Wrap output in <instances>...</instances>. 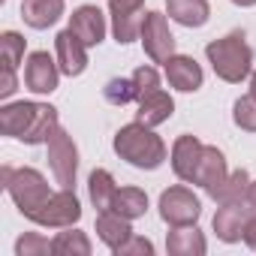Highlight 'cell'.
Instances as JSON below:
<instances>
[{
	"label": "cell",
	"instance_id": "obj_35",
	"mask_svg": "<svg viewBox=\"0 0 256 256\" xmlns=\"http://www.w3.org/2000/svg\"><path fill=\"white\" fill-rule=\"evenodd\" d=\"M235 6H256V0H232Z\"/></svg>",
	"mask_w": 256,
	"mask_h": 256
},
{
	"label": "cell",
	"instance_id": "obj_2",
	"mask_svg": "<svg viewBox=\"0 0 256 256\" xmlns=\"http://www.w3.org/2000/svg\"><path fill=\"white\" fill-rule=\"evenodd\" d=\"M205 58H208L214 76L220 82H229V84H241L253 72V48L247 46L241 30H232L220 40H211L205 46Z\"/></svg>",
	"mask_w": 256,
	"mask_h": 256
},
{
	"label": "cell",
	"instance_id": "obj_36",
	"mask_svg": "<svg viewBox=\"0 0 256 256\" xmlns=\"http://www.w3.org/2000/svg\"><path fill=\"white\" fill-rule=\"evenodd\" d=\"M250 94H253V96H256V70H253V72H250Z\"/></svg>",
	"mask_w": 256,
	"mask_h": 256
},
{
	"label": "cell",
	"instance_id": "obj_13",
	"mask_svg": "<svg viewBox=\"0 0 256 256\" xmlns=\"http://www.w3.org/2000/svg\"><path fill=\"white\" fill-rule=\"evenodd\" d=\"M202 142L196 139V136H178L175 139V145H172V151H169V160H172V172L181 178V181H187V184H193V178H196V166H199V157H202Z\"/></svg>",
	"mask_w": 256,
	"mask_h": 256
},
{
	"label": "cell",
	"instance_id": "obj_32",
	"mask_svg": "<svg viewBox=\"0 0 256 256\" xmlns=\"http://www.w3.org/2000/svg\"><path fill=\"white\" fill-rule=\"evenodd\" d=\"M114 256H154V244L148 241V238H142V235H130L118 250H112Z\"/></svg>",
	"mask_w": 256,
	"mask_h": 256
},
{
	"label": "cell",
	"instance_id": "obj_18",
	"mask_svg": "<svg viewBox=\"0 0 256 256\" xmlns=\"http://www.w3.org/2000/svg\"><path fill=\"white\" fill-rule=\"evenodd\" d=\"M66 4L64 0H22V18L34 30H46L60 22Z\"/></svg>",
	"mask_w": 256,
	"mask_h": 256
},
{
	"label": "cell",
	"instance_id": "obj_14",
	"mask_svg": "<svg viewBox=\"0 0 256 256\" xmlns=\"http://www.w3.org/2000/svg\"><path fill=\"white\" fill-rule=\"evenodd\" d=\"M250 214H253V211L247 208V202L220 205V208H217V214H214V232H217V238H220V241H226V244L241 241V238H244V226H247Z\"/></svg>",
	"mask_w": 256,
	"mask_h": 256
},
{
	"label": "cell",
	"instance_id": "obj_24",
	"mask_svg": "<svg viewBox=\"0 0 256 256\" xmlns=\"http://www.w3.org/2000/svg\"><path fill=\"white\" fill-rule=\"evenodd\" d=\"M88 193H90V202L96 211H108L112 202H114V193H118V184L112 178L108 169H94L90 178H88Z\"/></svg>",
	"mask_w": 256,
	"mask_h": 256
},
{
	"label": "cell",
	"instance_id": "obj_10",
	"mask_svg": "<svg viewBox=\"0 0 256 256\" xmlns=\"http://www.w3.org/2000/svg\"><path fill=\"white\" fill-rule=\"evenodd\" d=\"M54 58H58V66L64 76H82L88 70V46L66 28L54 36Z\"/></svg>",
	"mask_w": 256,
	"mask_h": 256
},
{
	"label": "cell",
	"instance_id": "obj_7",
	"mask_svg": "<svg viewBox=\"0 0 256 256\" xmlns=\"http://www.w3.org/2000/svg\"><path fill=\"white\" fill-rule=\"evenodd\" d=\"M112 12V34L118 46H130L139 40L145 24V0H108Z\"/></svg>",
	"mask_w": 256,
	"mask_h": 256
},
{
	"label": "cell",
	"instance_id": "obj_9",
	"mask_svg": "<svg viewBox=\"0 0 256 256\" xmlns=\"http://www.w3.org/2000/svg\"><path fill=\"white\" fill-rule=\"evenodd\" d=\"M60 82V66L58 58H52L48 52H30L28 64H24V84L34 94H54Z\"/></svg>",
	"mask_w": 256,
	"mask_h": 256
},
{
	"label": "cell",
	"instance_id": "obj_8",
	"mask_svg": "<svg viewBox=\"0 0 256 256\" xmlns=\"http://www.w3.org/2000/svg\"><path fill=\"white\" fill-rule=\"evenodd\" d=\"M139 40H142L145 54H148L154 64H166V60L175 54V36H172V30H169L166 12L151 10V12L145 16V24H142Z\"/></svg>",
	"mask_w": 256,
	"mask_h": 256
},
{
	"label": "cell",
	"instance_id": "obj_11",
	"mask_svg": "<svg viewBox=\"0 0 256 256\" xmlns=\"http://www.w3.org/2000/svg\"><path fill=\"white\" fill-rule=\"evenodd\" d=\"M163 70H166L169 84H172L175 90H181V94H193V90H199L202 82H205L202 66H199L196 58H190V54H172V58L163 64Z\"/></svg>",
	"mask_w": 256,
	"mask_h": 256
},
{
	"label": "cell",
	"instance_id": "obj_34",
	"mask_svg": "<svg viewBox=\"0 0 256 256\" xmlns=\"http://www.w3.org/2000/svg\"><path fill=\"white\" fill-rule=\"evenodd\" d=\"M244 202H247V208H250V211H256V181H250V187H247V196H244Z\"/></svg>",
	"mask_w": 256,
	"mask_h": 256
},
{
	"label": "cell",
	"instance_id": "obj_26",
	"mask_svg": "<svg viewBox=\"0 0 256 256\" xmlns=\"http://www.w3.org/2000/svg\"><path fill=\"white\" fill-rule=\"evenodd\" d=\"M90 250H94L90 238L72 226H66L64 232H58L52 238V253H58V256H90Z\"/></svg>",
	"mask_w": 256,
	"mask_h": 256
},
{
	"label": "cell",
	"instance_id": "obj_21",
	"mask_svg": "<svg viewBox=\"0 0 256 256\" xmlns=\"http://www.w3.org/2000/svg\"><path fill=\"white\" fill-rule=\"evenodd\" d=\"M166 12L172 22H178L181 28H202L211 18V6L208 0H169Z\"/></svg>",
	"mask_w": 256,
	"mask_h": 256
},
{
	"label": "cell",
	"instance_id": "obj_5",
	"mask_svg": "<svg viewBox=\"0 0 256 256\" xmlns=\"http://www.w3.org/2000/svg\"><path fill=\"white\" fill-rule=\"evenodd\" d=\"M78 220H82V202L70 187H60L58 193H52V199L30 214V223L46 229H66V226H76Z\"/></svg>",
	"mask_w": 256,
	"mask_h": 256
},
{
	"label": "cell",
	"instance_id": "obj_31",
	"mask_svg": "<svg viewBox=\"0 0 256 256\" xmlns=\"http://www.w3.org/2000/svg\"><path fill=\"white\" fill-rule=\"evenodd\" d=\"M130 78H133V88H136V102L145 100L148 94L160 90V72H157L154 66H139Z\"/></svg>",
	"mask_w": 256,
	"mask_h": 256
},
{
	"label": "cell",
	"instance_id": "obj_15",
	"mask_svg": "<svg viewBox=\"0 0 256 256\" xmlns=\"http://www.w3.org/2000/svg\"><path fill=\"white\" fill-rule=\"evenodd\" d=\"M226 175H229V166H226L223 151H217L214 145H205L202 148V157H199V166H196L193 184H199L205 193H211V190H217L226 181Z\"/></svg>",
	"mask_w": 256,
	"mask_h": 256
},
{
	"label": "cell",
	"instance_id": "obj_16",
	"mask_svg": "<svg viewBox=\"0 0 256 256\" xmlns=\"http://www.w3.org/2000/svg\"><path fill=\"white\" fill-rule=\"evenodd\" d=\"M36 106H40V102H28V100L6 102L4 108H0V133H4V136H12V139H22V136L30 130V124H34Z\"/></svg>",
	"mask_w": 256,
	"mask_h": 256
},
{
	"label": "cell",
	"instance_id": "obj_3",
	"mask_svg": "<svg viewBox=\"0 0 256 256\" xmlns=\"http://www.w3.org/2000/svg\"><path fill=\"white\" fill-rule=\"evenodd\" d=\"M0 181H4V190L12 196L16 208H18L28 220H30L34 211H40V208L52 199L48 181H46L42 172H36L34 166H22V169L4 166V169H0Z\"/></svg>",
	"mask_w": 256,
	"mask_h": 256
},
{
	"label": "cell",
	"instance_id": "obj_23",
	"mask_svg": "<svg viewBox=\"0 0 256 256\" xmlns=\"http://www.w3.org/2000/svg\"><path fill=\"white\" fill-rule=\"evenodd\" d=\"M112 211H118L126 220L145 217V211H148V193L142 187H118L114 202H112Z\"/></svg>",
	"mask_w": 256,
	"mask_h": 256
},
{
	"label": "cell",
	"instance_id": "obj_29",
	"mask_svg": "<svg viewBox=\"0 0 256 256\" xmlns=\"http://www.w3.org/2000/svg\"><path fill=\"white\" fill-rule=\"evenodd\" d=\"M102 96H106V102H112V106H126V102H136V88H133V78H112V82H106Z\"/></svg>",
	"mask_w": 256,
	"mask_h": 256
},
{
	"label": "cell",
	"instance_id": "obj_25",
	"mask_svg": "<svg viewBox=\"0 0 256 256\" xmlns=\"http://www.w3.org/2000/svg\"><path fill=\"white\" fill-rule=\"evenodd\" d=\"M247 187H250V175H247V169H235V172H229L226 181H223L217 190H211L208 196H211L217 205H235V202H244Z\"/></svg>",
	"mask_w": 256,
	"mask_h": 256
},
{
	"label": "cell",
	"instance_id": "obj_4",
	"mask_svg": "<svg viewBox=\"0 0 256 256\" xmlns=\"http://www.w3.org/2000/svg\"><path fill=\"white\" fill-rule=\"evenodd\" d=\"M48 148V169L54 175V181L60 187H76V175H78V148L72 142V136L64 130V126H58V130L48 136L46 142Z\"/></svg>",
	"mask_w": 256,
	"mask_h": 256
},
{
	"label": "cell",
	"instance_id": "obj_22",
	"mask_svg": "<svg viewBox=\"0 0 256 256\" xmlns=\"http://www.w3.org/2000/svg\"><path fill=\"white\" fill-rule=\"evenodd\" d=\"M58 108L54 106H48V102H40L36 106V114H34V124H30V130L22 136V142L24 145H46L48 142V136L58 130Z\"/></svg>",
	"mask_w": 256,
	"mask_h": 256
},
{
	"label": "cell",
	"instance_id": "obj_6",
	"mask_svg": "<svg viewBox=\"0 0 256 256\" xmlns=\"http://www.w3.org/2000/svg\"><path fill=\"white\" fill-rule=\"evenodd\" d=\"M160 217L169 226H190L202 217V202L190 187H169L160 193Z\"/></svg>",
	"mask_w": 256,
	"mask_h": 256
},
{
	"label": "cell",
	"instance_id": "obj_33",
	"mask_svg": "<svg viewBox=\"0 0 256 256\" xmlns=\"http://www.w3.org/2000/svg\"><path fill=\"white\" fill-rule=\"evenodd\" d=\"M250 250H256V211L250 214V220H247V226H244V238H241Z\"/></svg>",
	"mask_w": 256,
	"mask_h": 256
},
{
	"label": "cell",
	"instance_id": "obj_30",
	"mask_svg": "<svg viewBox=\"0 0 256 256\" xmlns=\"http://www.w3.org/2000/svg\"><path fill=\"white\" fill-rule=\"evenodd\" d=\"M52 253V241L40 232H24L16 241V256H46Z\"/></svg>",
	"mask_w": 256,
	"mask_h": 256
},
{
	"label": "cell",
	"instance_id": "obj_28",
	"mask_svg": "<svg viewBox=\"0 0 256 256\" xmlns=\"http://www.w3.org/2000/svg\"><path fill=\"white\" fill-rule=\"evenodd\" d=\"M232 120H235V126H241L244 133H256V96H253V94L235 100V106H232Z\"/></svg>",
	"mask_w": 256,
	"mask_h": 256
},
{
	"label": "cell",
	"instance_id": "obj_20",
	"mask_svg": "<svg viewBox=\"0 0 256 256\" xmlns=\"http://www.w3.org/2000/svg\"><path fill=\"white\" fill-rule=\"evenodd\" d=\"M172 114H175V100L160 88V90L148 94L145 100H139L136 120H142V124H148V126H160V124H166Z\"/></svg>",
	"mask_w": 256,
	"mask_h": 256
},
{
	"label": "cell",
	"instance_id": "obj_1",
	"mask_svg": "<svg viewBox=\"0 0 256 256\" xmlns=\"http://www.w3.org/2000/svg\"><path fill=\"white\" fill-rule=\"evenodd\" d=\"M112 148H114V154L120 160H126L136 169H148V172L160 169L163 160L169 157L166 142L154 133V126H148L142 120H133V124L120 126L114 133V139H112Z\"/></svg>",
	"mask_w": 256,
	"mask_h": 256
},
{
	"label": "cell",
	"instance_id": "obj_12",
	"mask_svg": "<svg viewBox=\"0 0 256 256\" xmlns=\"http://www.w3.org/2000/svg\"><path fill=\"white\" fill-rule=\"evenodd\" d=\"M70 30L88 46V48H96L102 40H106V16L100 6H78L72 16H70Z\"/></svg>",
	"mask_w": 256,
	"mask_h": 256
},
{
	"label": "cell",
	"instance_id": "obj_27",
	"mask_svg": "<svg viewBox=\"0 0 256 256\" xmlns=\"http://www.w3.org/2000/svg\"><path fill=\"white\" fill-rule=\"evenodd\" d=\"M0 52H4V72H16L18 64L24 60V36L16 30L0 34Z\"/></svg>",
	"mask_w": 256,
	"mask_h": 256
},
{
	"label": "cell",
	"instance_id": "obj_17",
	"mask_svg": "<svg viewBox=\"0 0 256 256\" xmlns=\"http://www.w3.org/2000/svg\"><path fill=\"white\" fill-rule=\"evenodd\" d=\"M166 250L169 256H205L208 244L205 235L196 229V223H190V226H172L166 232Z\"/></svg>",
	"mask_w": 256,
	"mask_h": 256
},
{
	"label": "cell",
	"instance_id": "obj_19",
	"mask_svg": "<svg viewBox=\"0 0 256 256\" xmlns=\"http://www.w3.org/2000/svg\"><path fill=\"white\" fill-rule=\"evenodd\" d=\"M133 235V226L126 217H120L118 211H100L96 214V238L108 247V250H118L126 238Z\"/></svg>",
	"mask_w": 256,
	"mask_h": 256
}]
</instances>
